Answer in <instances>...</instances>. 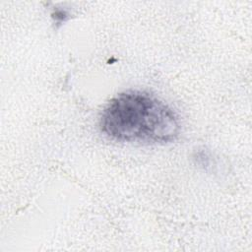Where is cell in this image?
Wrapping results in <instances>:
<instances>
[{
    "mask_svg": "<svg viewBox=\"0 0 252 252\" xmlns=\"http://www.w3.org/2000/svg\"><path fill=\"white\" fill-rule=\"evenodd\" d=\"M101 132L128 143L167 144L180 134L177 114L158 97L140 91H126L112 97L99 119Z\"/></svg>",
    "mask_w": 252,
    "mask_h": 252,
    "instance_id": "6da1fadb",
    "label": "cell"
}]
</instances>
